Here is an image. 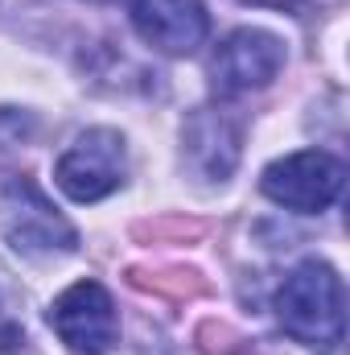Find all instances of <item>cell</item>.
Here are the masks:
<instances>
[{
	"label": "cell",
	"mask_w": 350,
	"mask_h": 355,
	"mask_svg": "<svg viewBox=\"0 0 350 355\" xmlns=\"http://www.w3.org/2000/svg\"><path fill=\"white\" fill-rule=\"evenodd\" d=\"M342 182H347V166L334 153L301 149V153L272 162L260 178V190L284 211L317 215V211L334 207V198L342 194Z\"/></svg>",
	"instance_id": "3957f363"
},
{
	"label": "cell",
	"mask_w": 350,
	"mask_h": 355,
	"mask_svg": "<svg viewBox=\"0 0 350 355\" xmlns=\"http://www.w3.org/2000/svg\"><path fill=\"white\" fill-rule=\"evenodd\" d=\"M128 153L116 128H87L54 166V182L75 202H99L124 186Z\"/></svg>",
	"instance_id": "277c9868"
},
{
	"label": "cell",
	"mask_w": 350,
	"mask_h": 355,
	"mask_svg": "<svg viewBox=\"0 0 350 355\" xmlns=\"http://www.w3.org/2000/svg\"><path fill=\"white\" fill-rule=\"evenodd\" d=\"M342 277L326 261L297 265L276 289V322L288 339L305 347H334L342 343Z\"/></svg>",
	"instance_id": "6da1fadb"
},
{
	"label": "cell",
	"mask_w": 350,
	"mask_h": 355,
	"mask_svg": "<svg viewBox=\"0 0 350 355\" xmlns=\"http://www.w3.org/2000/svg\"><path fill=\"white\" fill-rule=\"evenodd\" d=\"M284 67V42L268 29H235L214 46L210 58V79L219 95H239V91L268 87Z\"/></svg>",
	"instance_id": "8992f818"
},
{
	"label": "cell",
	"mask_w": 350,
	"mask_h": 355,
	"mask_svg": "<svg viewBox=\"0 0 350 355\" xmlns=\"http://www.w3.org/2000/svg\"><path fill=\"white\" fill-rule=\"evenodd\" d=\"M0 232L29 261H46V257H62V252L79 248V232L71 227V219L29 178H17V182L4 186V194H0Z\"/></svg>",
	"instance_id": "7a4b0ae2"
},
{
	"label": "cell",
	"mask_w": 350,
	"mask_h": 355,
	"mask_svg": "<svg viewBox=\"0 0 350 355\" xmlns=\"http://www.w3.org/2000/svg\"><path fill=\"white\" fill-rule=\"evenodd\" d=\"M185 153L206 178H223L239 162V124L214 107H202L185 124Z\"/></svg>",
	"instance_id": "ba28073f"
},
{
	"label": "cell",
	"mask_w": 350,
	"mask_h": 355,
	"mask_svg": "<svg viewBox=\"0 0 350 355\" xmlns=\"http://www.w3.org/2000/svg\"><path fill=\"white\" fill-rule=\"evenodd\" d=\"M136 33L161 54H194L210 33L202 0H132Z\"/></svg>",
	"instance_id": "52a82bcc"
},
{
	"label": "cell",
	"mask_w": 350,
	"mask_h": 355,
	"mask_svg": "<svg viewBox=\"0 0 350 355\" xmlns=\"http://www.w3.org/2000/svg\"><path fill=\"white\" fill-rule=\"evenodd\" d=\"M50 327L79 355H107L120 343V314L99 281H75L50 306Z\"/></svg>",
	"instance_id": "5b68a950"
}]
</instances>
